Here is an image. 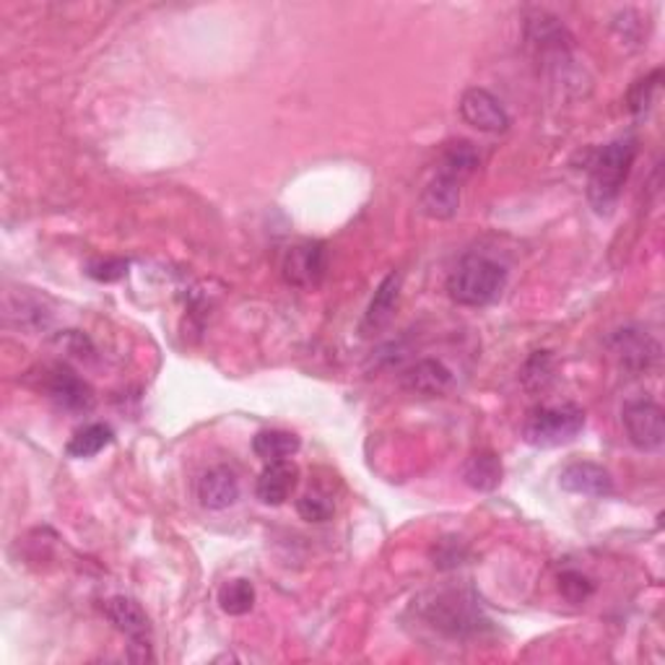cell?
Listing matches in <instances>:
<instances>
[{
	"instance_id": "2",
	"label": "cell",
	"mask_w": 665,
	"mask_h": 665,
	"mask_svg": "<svg viewBox=\"0 0 665 665\" xmlns=\"http://www.w3.org/2000/svg\"><path fill=\"white\" fill-rule=\"evenodd\" d=\"M507 286L502 263L486 255H465L447 279V294L463 307H486L499 299Z\"/></svg>"
},
{
	"instance_id": "10",
	"label": "cell",
	"mask_w": 665,
	"mask_h": 665,
	"mask_svg": "<svg viewBox=\"0 0 665 665\" xmlns=\"http://www.w3.org/2000/svg\"><path fill=\"white\" fill-rule=\"evenodd\" d=\"M559 486L570 494H583V497H611L614 494V478L603 465L590 463V460H577L559 473Z\"/></svg>"
},
{
	"instance_id": "6",
	"label": "cell",
	"mask_w": 665,
	"mask_h": 665,
	"mask_svg": "<svg viewBox=\"0 0 665 665\" xmlns=\"http://www.w3.org/2000/svg\"><path fill=\"white\" fill-rule=\"evenodd\" d=\"M426 618L434 629L445 631L450 637H465L481 629L484 618L476 611L473 601H469L460 592H445L437 596L434 601L426 605Z\"/></svg>"
},
{
	"instance_id": "24",
	"label": "cell",
	"mask_w": 665,
	"mask_h": 665,
	"mask_svg": "<svg viewBox=\"0 0 665 665\" xmlns=\"http://www.w3.org/2000/svg\"><path fill=\"white\" fill-rule=\"evenodd\" d=\"M296 512L307 523H325V520L333 517V502L318 491H309L296 502Z\"/></svg>"
},
{
	"instance_id": "16",
	"label": "cell",
	"mask_w": 665,
	"mask_h": 665,
	"mask_svg": "<svg viewBox=\"0 0 665 665\" xmlns=\"http://www.w3.org/2000/svg\"><path fill=\"white\" fill-rule=\"evenodd\" d=\"M502 460L489 450H478L463 463V481L473 491H494L502 484Z\"/></svg>"
},
{
	"instance_id": "8",
	"label": "cell",
	"mask_w": 665,
	"mask_h": 665,
	"mask_svg": "<svg viewBox=\"0 0 665 665\" xmlns=\"http://www.w3.org/2000/svg\"><path fill=\"white\" fill-rule=\"evenodd\" d=\"M458 107L460 117H463L471 128L484 130V133H504V130L510 128V115H507L502 102L486 89H465Z\"/></svg>"
},
{
	"instance_id": "20",
	"label": "cell",
	"mask_w": 665,
	"mask_h": 665,
	"mask_svg": "<svg viewBox=\"0 0 665 665\" xmlns=\"http://www.w3.org/2000/svg\"><path fill=\"white\" fill-rule=\"evenodd\" d=\"M112 443V430L107 424H87L84 430H78L71 443L65 445V452L71 458L84 460V458H94Z\"/></svg>"
},
{
	"instance_id": "7",
	"label": "cell",
	"mask_w": 665,
	"mask_h": 665,
	"mask_svg": "<svg viewBox=\"0 0 665 665\" xmlns=\"http://www.w3.org/2000/svg\"><path fill=\"white\" fill-rule=\"evenodd\" d=\"M611 351L629 372H650L661 359V346L648 331L640 328H622L611 335Z\"/></svg>"
},
{
	"instance_id": "15",
	"label": "cell",
	"mask_w": 665,
	"mask_h": 665,
	"mask_svg": "<svg viewBox=\"0 0 665 665\" xmlns=\"http://www.w3.org/2000/svg\"><path fill=\"white\" fill-rule=\"evenodd\" d=\"M398 296H400V276L391 273L382 279V284L374 292V299L370 302V309L365 315V333H374L380 328H385L387 322L393 320L395 307H398Z\"/></svg>"
},
{
	"instance_id": "14",
	"label": "cell",
	"mask_w": 665,
	"mask_h": 665,
	"mask_svg": "<svg viewBox=\"0 0 665 665\" xmlns=\"http://www.w3.org/2000/svg\"><path fill=\"white\" fill-rule=\"evenodd\" d=\"M400 385L408 393L417 395H443L452 385V372L447 370L443 361L421 359L400 374Z\"/></svg>"
},
{
	"instance_id": "13",
	"label": "cell",
	"mask_w": 665,
	"mask_h": 665,
	"mask_svg": "<svg viewBox=\"0 0 665 665\" xmlns=\"http://www.w3.org/2000/svg\"><path fill=\"white\" fill-rule=\"evenodd\" d=\"M460 188H463V182L437 172L430 186L421 190V210L430 219H452L460 208Z\"/></svg>"
},
{
	"instance_id": "18",
	"label": "cell",
	"mask_w": 665,
	"mask_h": 665,
	"mask_svg": "<svg viewBox=\"0 0 665 665\" xmlns=\"http://www.w3.org/2000/svg\"><path fill=\"white\" fill-rule=\"evenodd\" d=\"M476 169H478V151L473 149V143L469 141L447 143L437 172L452 177V180L458 182H465Z\"/></svg>"
},
{
	"instance_id": "19",
	"label": "cell",
	"mask_w": 665,
	"mask_h": 665,
	"mask_svg": "<svg viewBox=\"0 0 665 665\" xmlns=\"http://www.w3.org/2000/svg\"><path fill=\"white\" fill-rule=\"evenodd\" d=\"M299 437L292 432H281V430H266L260 434H255L253 439V450L255 456L266 463H276V460H289L292 456L299 452Z\"/></svg>"
},
{
	"instance_id": "5",
	"label": "cell",
	"mask_w": 665,
	"mask_h": 665,
	"mask_svg": "<svg viewBox=\"0 0 665 665\" xmlns=\"http://www.w3.org/2000/svg\"><path fill=\"white\" fill-rule=\"evenodd\" d=\"M629 443L642 452H657L665 443V413L661 404L650 398L629 400L622 411Z\"/></svg>"
},
{
	"instance_id": "21",
	"label": "cell",
	"mask_w": 665,
	"mask_h": 665,
	"mask_svg": "<svg viewBox=\"0 0 665 665\" xmlns=\"http://www.w3.org/2000/svg\"><path fill=\"white\" fill-rule=\"evenodd\" d=\"M219 605L223 614L245 616L255 605V588L250 579H232L219 590Z\"/></svg>"
},
{
	"instance_id": "12",
	"label": "cell",
	"mask_w": 665,
	"mask_h": 665,
	"mask_svg": "<svg viewBox=\"0 0 665 665\" xmlns=\"http://www.w3.org/2000/svg\"><path fill=\"white\" fill-rule=\"evenodd\" d=\"M296 481H299V469H296L294 463H289V460H276V463H268L266 469H263L255 494H258L263 504L279 507L292 497Z\"/></svg>"
},
{
	"instance_id": "22",
	"label": "cell",
	"mask_w": 665,
	"mask_h": 665,
	"mask_svg": "<svg viewBox=\"0 0 665 665\" xmlns=\"http://www.w3.org/2000/svg\"><path fill=\"white\" fill-rule=\"evenodd\" d=\"M661 78H663V71H653V74L640 78V81H637L635 87H631V91H629V110L635 112L637 117H642L644 112L653 107V97H655L657 87H661Z\"/></svg>"
},
{
	"instance_id": "1",
	"label": "cell",
	"mask_w": 665,
	"mask_h": 665,
	"mask_svg": "<svg viewBox=\"0 0 665 665\" xmlns=\"http://www.w3.org/2000/svg\"><path fill=\"white\" fill-rule=\"evenodd\" d=\"M637 151H640L637 138H616L596 154L588 177V201L598 214H611V208L616 206L631 172V164L637 159Z\"/></svg>"
},
{
	"instance_id": "25",
	"label": "cell",
	"mask_w": 665,
	"mask_h": 665,
	"mask_svg": "<svg viewBox=\"0 0 665 665\" xmlns=\"http://www.w3.org/2000/svg\"><path fill=\"white\" fill-rule=\"evenodd\" d=\"M125 271H128V263L125 260H102V263H91L89 266L91 279L104 281V284L123 279Z\"/></svg>"
},
{
	"instance_id": "9",
	"label": "cell",
	"mask_w": 665,
	"mask_h": 665,
	"mask_svg": "<svg viewBox=\"0 0 665 665\" xmlns=\"http://www.w3.org/2000/svg\"><path fill=\"white\" fill-rule=\"evenodd\" d=\"M281 271H284V279L292 286H318L328 271L325 245H322V242H302V245L292 247L286 253Z\"/></svg>"
},
{
	"instance_id": "4",
	"label": "cell",
	"mask_w": 665,
	"mask_h": 665,
	"mask_svg": "<svg viewBox=\"0 0 665 665\" xmlns=\"http://www.w3.org/2000/svg\"><path fill=\"white\" fill-rule=\"evenodd\" d=\"M104 614L115 624V629L130 640V661L146 663L154 657L151 655V624L141 603L128 596H115L104 603Z\"/></svg>"
},
{
	"instance_id": "3",
	"label": "cell",
	"mask_w": 665,
	"mask_h": 665,
	"mask_svg": "<svg viewBox=\"0 0 665 665\" xmlns=\"http://www.w3.org/2000/svg\"><path fill=\"white\" fill-rule=\"evenodd\" d=\"M583 426L585 411L579 406H541L530 411L523 426V437L533 447H559L572 443L583 432Z\"/></svg>"
},
{
	"instance_id": "17",
	"label": "cell",
	"mask_w": 665,
	"mask_h": 665,
	"mask_svg": "<svg viewBox=\"0 0 665 665\" xmlns=\"http://www.w3.org/2000/svg\"><path fill=\"white\" fill-rule=\"evenodd\" d=\"M50 398L65 411H89L94 398L87 382H81L74 372L57 370L50 382Z\"/></svg>"
},
{
	"instance_id": "23",
	"label": "cell",
	"mask_w": 665,
	"mask_h": 665,
	"mask_svg": "<svg viewBox=\"0 0 665 665\" xmlns=\"http://www.w3.org/2000/svg\"><path fill=\"white\" fill-rule=\"evenodd\" d=\"M559 590H562V596L567 598L570 603H585L588 598L596 592V585H592V579L588 575H583V572H564V575H559Z\"/></svg>"
},
{
	"instance_id": "11",
	"label": "cell",
	"mask_w": 665,
	"mask_h": 665,
	"mask_svg": "<svg viewBox=\"0 0 665 665\" xmlns=\"http://www.w3.org/2000/svg\"><path fill=\"white\" fill-rule=\"evenodd\" d=\"M197 499L206 510H227L240 499V478L227 465H216L197 481Z\"/></svg>"
}]
</instances>
